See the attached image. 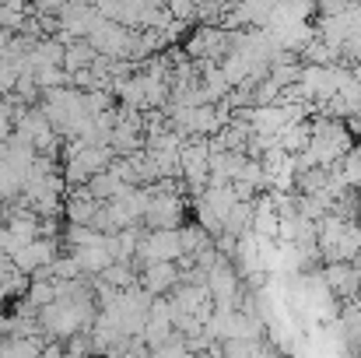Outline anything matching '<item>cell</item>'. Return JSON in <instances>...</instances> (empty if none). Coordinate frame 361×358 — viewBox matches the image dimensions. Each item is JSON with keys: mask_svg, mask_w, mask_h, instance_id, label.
Wrapping results in <instances>:
<instances>
[{"mask_svg": "<svg viewBox=\"0 0 361 358\" xmlns=\"http://www.w3.org/2000/svg\"><path fill=\"white\" fill-rule=\"evenodd\" d=\"M186 225V204L179 193H154L147 215H144V229L147 232H179Z\"/></svg>", "mask_w": 361, "mask_h": 358, "instance_id": "2", "label": "cell"}, {"mask_svg": "<svg viewBox=\"0 0 361 358\" xmlns=\"http://www.w3.org/2000/svg\"><path fill=\"white\" fill-rule=\"evenodd\" d=\"M63 345H67V358H92L95 355L92 334H78V338H71V341H63Z\"/></svg>", "mask_w": 361, "mask_h": 358, "instance_id": "12", "label": "cell"}, {"mask_svg": "<svg viewBox=\"0 0 361 358\" xmlns=\"http://www.w3.org/2000/svg\"><path fill=\"white\" fill-rule=\"evenodd\" d=\"M252 358H281V352L270 348V345H256V348H252Z\"/></svg>", "mask_w": 361, "mask_h": 358, "instance_id": "16", "label": "cell"}, {"mask_svg": "<svg viewBox=\"0 0 361 358\" xmlns=\"http://www.w3.org/2000/svg\"><path fill=\"white\" fill-rule=\"evenodd\" d=\"M99 201H92L88 190H71V197L63 201V218L67 225H92L95 215H99Z\"/></svg>", "mask_w": 361, "mask_h": 358, "instance_id": "7", "label": "cell"}, {"mask_svg": "<svg viewBox=\"0 0 361 358\" xmlns=\"http://www.w3.org/2000/svg\"><path fill=\"white\" fill-rule=\"evenodd\" d=\"M95 60H99L95 46H92L88 39H78V42H71V46H67V56H63V71H67V74H78V71H92V67H95Z\"/></svg>", "mask_w": 361, "mask_h": 358, "instance_id": "8", "label": "cell"}, {"mask_svg": "<svg viewBox=\"0 0 361 358\" xmlns=\"http://www.w3.org/2000/svg\"><path fill=\"white\" fill-rule=\"evenodd\" d=\"M252 218H256V204H245V201H239L235 208H232V215L225 218V232L228 236H249L252 232Z\"/></svg>", "mask_w": 361, "mask_h": 358, "instance_id": "9", "label": "cell"}, {"mask_svg": "<svg viewBox=\"0 0 361 358\" xmlns=\"http://www.w3.org/2000/svg\"><path fill=\"white\" fill-rule=\"evenodd\" d=\"M256 345H245V341H225L221 345V358H252Z\"/></svg>", "mask_w": 361, "mask_h": 358, "instance_id": "14", "label": "cell"}, {"mask_svg": "<svg viewBox=\"0 0 361 358\" xmlns=\"http://www.w3.org/2000/svg\"><path fill=\"white\" fill-rule=\"evenodd\" d=\"M144 358H161V355H154V352H147V355H144Z\"/></svg>", "mask_w": 361, "mask_h": 358, "instance_id": "18", "label": "cell"}, {"mask_svg": "<svg viewBox=\"0 0 361 358\" xmlns=\"http://www.w3.org/2000/svg\"><path fill=\"white\" fill-rule=\"evenodd\" d=\"M154 355H161V358H186V355H190V348H186V338L176 330V334H172V338H169V341H165V345H161Z\"/></svg>", "mask_w": 361, "mask_h": 358, "instance_id": "13", "label": "cell"}, {"mask_svg": "<svg viewBox=\"0 0 361 358\" xmlns=\"http://www.w3.org/2000/svg\"><path fill=\"white\" fill-rule=\"evenodd\" d=\"M46 345H49V338H39V341H21V338H7V341L0 345V358H39Z\"/></svg>", "mask_w": 361, "mask_h": 358, "instance_id": "10", "label": "cell"}, {"mask_svg": "<svg viewBox=\"0 0 361 358\" xmlns=\"http://www.w3.org/2000/svg\"><path fill=\"white\" fill-rule=\"evenodd\" d=\"M60 242L56 239H35V242H28V246H21L14 256H11V263H14V270L18 274H25V278H35L42 267H49L60 253Z\"/></svg>", "mask_w": 361, "mask_h": 358, "instance_id": "3", "label": "cell"}, {"mask_svg": "<svg viewBox=\"0 0 361 358\" xmlns=\"http://www.w3.org/2000/svg\"><path fill=\"white\" fill-rule=\"evenodd\" d=\"M358 225H361V222H358Z\"/></svg>", "mask_w": 361, "mask_h": 358, "instance_id": "19", "label": "cell"}, {"mask_svg": "<svg viewBox=\"0 0 361 358\" xmlns=\"http://www.w3.org/2000/svg\"><path fill=\"white\" fill-rule=\"evenodd\" d=\"M186 358H211V355H207V352H204V355H186Z\"/></svg>", "mask_w": 361, "mask_h": 358, "instance_id": "17", "label": "cell"}, {"mask_svg": "<svg viewBox=\"0 0 361 358\" xmlns=\"http://www.w3.org/2000/svg\"><path fill=\"white\" fill-rule=\"evenodd\" d=\"M25 299L42 313L46 306H53V302H56V281H32V285H28V292H25Z\"/></svg>", "mask_w": 361, "mask_h": 358, "instance_id": "11", "label": "cell"}, {"mask_svg": "<svg viewBox=\"0 0 361 358\" xmlns=\"http://www.w3.org/2000/svg\"><path fill=\"white\" fill-rule=\"evenodd\" d=\"M183 260V239L179 232H147L140 249H137V260H133V270H147L154 263H179Z\"/></svg>", "mask_w": 361, "mask_h": 358, "instance_id": "1", "label": "cell"}, {"mask_svg": "<svg viewBox=\"0 0 361 358\" xmlns=\"http://www.w3.org/2000/svg\"><path fill=\"white\" fill-rule=\"evenodd\" d=\"M179 285H183V274H179L176 263H154V267L140 270V288L151 299H169Z\"/></svg>", "mask_w": 361, "mask_h": 358, "instance_id": "5", "label": "cell"}, {"mask_svg": "<svg viewBox=\"0 0 361 358\" xmlns=\"http://www.w3.org/2000/svg\"><path fill=\"white\" fill-rule=\"evenodd\" d=\"M330 292L341 302H358L361 299V263H323L319 267Z\"/></svg>", "mask_w": 361, "mask_h": 358, "instance_id": "4", "label": "cell"}, {"mask_svg": "<svg viewBox=\"0 0 361 358\" xmlns=\"http://www.w3.org/2000/svg\"><path fill=\"white\" fill-rule=\"evenodd\" d=\"M39 358H67V345H63V341H49Z\"/></svg>", "mask_w": 361, "mask_h": 358, "instance_id": "15", "label": "cell"}, {"mask_svg": "<svg viewBox=\"0 0 361 358\" xmlns=\"http://www.w3.org/2000/svg\"><path fill=\"white\" fill-rule=\"evenodd\" d=\"M71 256L78 260V267H81V274L85 278H102L116 260L109 256V249H106V236L102 242H95V246H81V249H71Z\"/></svg>", "mask_w": 361, "mask_h": 358, "instance_id": "6", "label": "cell"}]
</instances>
